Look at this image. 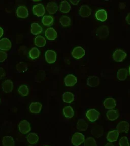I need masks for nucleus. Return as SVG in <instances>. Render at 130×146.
<instances>
[{
  "label": "nucleus",
  "mask_w": 130,
  "mask_h": 146,
  "mask_svg": "<svg viewBox=\"0 0 130 146\" xmlns=\"http://www.w3.org/2000/svg\"><path fill=\"white\" fill-rule=\"evenodd\" d=\"M96 33V35L99 39H106L109 34V29L106 25L101 26L97 29Z\"/></svg>",
  "instance_id": "f257e3e1"
},
{
  "label": "nucleus",
  "mask_w": 130,
  "mask_h": 146,
  "mask_svg": "<svg viewBox=\"0 0 130 146\" xmlns=\"http://www.w3.org/2000/svg\"><path fill=\"white\" fill-rule=\"evenodd\" d=\"M85 141V136L80 132H75L72 136L71 142L73 145L78 146L83 143Z\"/></svg>",
  "instance_id": "f03ea898"
},
{
  "label": "nucleus",
  "mask_w": 130,
  "mask_h": 146,
  "mask_svg": "<svg viewBox=\"0 0 130 146\" xmlns=\"http://www.w3.org/2000/svg\"><path fill=\"white\" fill-rule=\"evenodd\" d=\"M127 57L126 53L123 50L117 49L114 51L112 57L115 62H122Z\"/></svg>",
  "instance_id": "7ed1b4c3"
},
{
  "label": "nucleus",
  "mask_w": 130,
  "mask_h": 146,
  "mask_svg": "<svg viewBox=\"0 0 130 146\" xmlns=\"http://www.w3.org/2000/svg\"><path fill=\"white\" fill-rule=\"evenodd\" d=\"M100 113L94 109L89 110L86 113V117L90 122H94L99 118Z\"/></svg>",
  "instance_id": "20e7f679"
},
{
  "label": "nucleus",
  "mask_w": 130,
  "mask_h": 146,
  "mask_svg": "<svg viewBox=\"0 0 130 146\" xmlns=\"http://www.w3.org/2000/svg\"><path fill=\"white\" fill-rule=\"evenodd\" d=\"M33 12L38 17L43 16L45 13V7L42 4L35 5L33 7Z\"/></svg>",
  "instance_id": "39448f33"
},
{
  "label": "nucleus",
  "mask_w": 130,
  "mask_h": 146,
  "mask_svg": "<svg viewBox=\"0 0 130 146\" xmlns=\"http://www.w3.org/2000/svg\"><path fill=\"white\" fill-rule=\"evenodd\" d=\"M18 128L21 133L27 134L31 131L30 123L27 120H23L19 123Z\"/></svg>",
  "instance_id": "423d86ee"
},
{
  "label": "nucleus",
  "mask_w": 130,
  "mask_h": 146,
  "mask_svg": "<svg viewBox=\"0 0 130 146\" xmlns=\"http://www.w3.org/2000/svg\"><path fill=\"white\" fill-rule=\"evenodd\" d=\"M45 58L47 63L53 64L56 61L57 53L53 50H47L45 53Z\"/></svg>",
  "instance_id": "0eeeda50"
},
{
  "label": "nucleus",
  "mask_w": 130,
  "mask_h": 146,
  "mask_svg": "<svg viewBox=\"0 0 130 146\" xmlns=\"http://www.w3.org/2000/svg\"><path fill=\"white\" fill-rule=\"evenodd\" d=\"M85 54V51L81 47H76L73 49L72 52V55L75 59H81Z\"/></svg>",
  "instance_id": "6e6552de"
},
{
  "label": "nucleus",
  "mask_w": 130,
  "mask_h": 146,
  "mask_svg": "<svg viewBox=\"0 0 130 146\" xmlns=\"http://www.w3.org/2000/svg\"><path fill=\"white\" fill-rule=\"evenodd\" d=\"M16 15L19 18H25L29 16V11L25 6H19L16 9Z\"/></svg>",
  "instance_id": "1a4fd4ad"
},
{
  "label": "nucleus",
  "mask_w": 130,
  "mask_h": 146,
  "mask_svg": "<svg viewBox=\"0 0 130 146\" xmlns=\"http://www.w3.org/2000/svg\"><path fill=\"white\" fill-rule=\"evenodd\" d=\"M91 133L92 135L97 138L102 136L104 133V128L103 126L99 124H96L92 128Z\"/></svg>",
  "instance_id": "9d476101"
},
{
  "label": "nucleus",
  "mask_w": 130,
  "mask_h": 146,
  "mask_svg": "<svg viewBox=\"0 0 130 146\" xmlns=\"http://www.w3.org/2000/svg\"><path fill=\"white\" fill-rule=\"evenodd\" d=\"M12 47L11 41L6 38L0 40V50L2 51H8Z\"/></svg>",
  "instance_id": "9b49d317"
},
{
  "label": "nucleus",
  "mask_w": 130,
  "mask_h": 146,
  "mask_svg": "<svg viewBox=\"0 0 130 146\" xmlns=\"http://www.w3.org/2000/svg\"><path fill=\"white\" fill-rule=\"evenodd\" d=\"M45 36L48 40L53 41L57 38V32L53 27H49L46 30Z\"/></svg>",
  "instance_id": "f8f14e48"
},
{
  "label": "nucleus",
  "mask_w": 130,
  "mask_h": 146,
  "mask_svg": "<svg viewBox=\"0 0 130 146\" xmlns=\"http://www.w3.org/2000/svg\"><path fill=\"white\" fill-rule=\"evenodd\" d=\"M77 82V78L72 74L68 75L65 78L64 82L66 86L67 87L73 86Z\"/></svg>",
  "instance_id": "ddd939ff"
},
{
  "label": "nucleus",
  "mask_w": 130,
  "mask_h": 146,
  "mask_svg": "<svg viewBox=\"0 0 130 146\" xmlns=\"http://www.w3.org/2000/svg\"><path fill=\"white\" fill-rule=\"evenodd\" d=\"M91 10L89 6L87 5H83L80 7L79 10V14L80 16L83 18L88 17L91 15Z\"/></svg>",
  "instance_id": "4468645a"
},
{
  "label": "nucleus",
  "mask_w": 130,
  "mask_h": 146,
  "mask_svg": "<svg viewBox=\"0 0 130 146\" xmlns=\"http://www.w3.org/2000/svg\"><path fill=\"white\" fill-rule=\"evenodd\" d=\"M130 128V124L128 122L125 121H121L117 125V130L119 132L128 133Z\"/></svg>",
  "instance_id": "2eb2a0df"
},
{
  "label": "nucleus",
  "mask_w": 130,
  "mask_h": 146,
  "mask_svg": "<svg viewBox=\"0 0 130 146\" xmlns=\"http://www.w3.org/2000/svg\"><path fill=\"white\" fill-rule=\"evenodd\" d=\"M3 91L6 93H9L12 91L13 89V83L11 80H7L5 81L2 85Z\"/></svg>",
  "instance_id": "dca6fc26"
},
{
  "label": "nucleus",
  "mask_w": 130,
  "mask_h": 146,
  "mask_svg": "<svg viewBox=\"0 0 130 146\" xmlns=\"http://www.w3.org/2000/svg\"><path fill=\"white\" fill-rule=\"evenodd\" d=\"M42 105L39 102L31 103L29 107L30 112L34 114H38L41 112Z\"/></svg>",
  "instance_id": "f3484780"
},
{
  "label": "nucleus",
  "mask_w": 130,
  "mask_h": 146,
  "mask_svg": "<svg viewBox=\"0 0 130 146\" xmlns=\"http://www.w3.org/2000/svg\"><path fill=\"white\" fill-rule=\"evenodd\" d=\"M96 18L101 22H104L107 19V13L104 9H100L96 12Z\"/></svg>",
  "instance_id": "a211bd4d"
},
{
  "label": "nucleus",
  "mask_w": 130,
  "mask_h": 146,
  "mask_svg": "<svg viewBox=\"0 0 130 146\" xmlns=\"http://www.w3.org/2000/svg\"><path fill=\"white\" fill-rule=\"evenodd\" d=\"M104 106L107 109H112L117 106V103L114 98H109L104 100Z\"/></svg>",
  "instance_id": "6ab92c4d"
},
{
  "label": "nucleus",
  "mask_w": 130,
  "mask_h": 146,
  "mask_svg": "<svg viewBox=\"0 0 130 146\" xmlns=\"http://www.w3.org/2000/svg\"><path fill=\"white\" fill-rule=\"evenodd\" d=\"M46 9L50 14H54L58 10V6L55 2H50L47 5Z\"/></svg>",
  "instance_id": "aec40b11"
},
{
  "label": "nucleus",
  "mask_w": 130,
  "mask_h": 146,
  "mask_svg": "<svg viewBox=\"0 0 130 146\" xmlns=\"http://www.w3.org/2000/svg\"><path fill=\"white\" fill-rule=\"evenodd\" d=\"M119 135V132L118 130H112L108 132L107 135V139L109 142H114L117 141Z\"/></svg>",
  "instance_id": "412c9836"
},
{
  "label": "nucleus",
  "mask_w": 130,
  "mask_h": 146,
  "mask_svg": "<svg viewBox=\"0 0 130 146\" xmlns=\"http://www.w3.org/2000/svg\"><path fill=\"white\" fill-rule=\"evenodd\" d=\"M100 83V80L98 77L95 76H89L88 79H87V85L91 87L97 86H98Z\"/></svg>",
  "instance_id": "4be33fe9"
},
{
  "label": "nucleus",
  "mask_w": 130,
  "mask_h": 146,
  "mask_svg": "<svg viewBox=\"0 0 130 146\" xmlns=\"http://www.w3.org/2000/svg\"><path fill=\"white\" fill-rule=\"evenodd\" d=\"M42 31H43L42 27H41L38 23H32L31 32L32 34L34 35H39L41 34Z\"/></svg>",
  "instance_id": "5701e85b"
},
{
  "label": "nucleus",
  "mask_w": 130,
  "mask_h": 146,
  "mask_svg": "<svg viewBox=\"0 0 130 146\" xmlns=\"http://www.w3.org/2000/svg\"><path fill=\"white\" fill-rule=\"evenodd\" d=\"M71 6L67 1H62L59 7V10L63 13H68L71 10Z\"/></svg>",
  "instance_id": "b1692460"
},
{
  "label": "nucleus",
  "mask_w": 130,
  "mask_h": 146,
  "mask_svg": "<svg viewBox=\"0 0 130 146\" xmlns=\"http://www.w3.org/2000/svg\"><path fill=\"white\" fill-rule=\"evenodd\" d=\"M106 116L108 120L110 121H114L119 118V113L117 110H109L107 112Z\"/></svg>",
  "instance_id": "393cba45"
},
{
  "label": "nucleus",
  "mask_w": 130,
  "mask_h": 146,
  "mask_svg": "<svg viewBox=\"0 0 130 146\" xmlns=\"http://www.w3.org/2000/svg\"><path fill=\"white\" fill-rule=\"evenodd\" d=\"M128 70L126 68H120L117 73V77L120 81H124L128 76Z\"/></svg>",
  "instance_id": "a878e982"
},
{
  "label": "nucleus",
  "mask_w": 130,
  "mask_h": 146,
  "mask_svg": "<svg viewBox=\"0 0 130 146\" xmlns=\"http://www.w3.org/2000/svg\"><path fill=\"white\" fill-rule=\"evenodd\" d=\"M63 114L67 118L71 119L74 115V111L71 106H67L63 109Z\"/></svg>",
  "instance_id": "bb28decb"
},
{
  "label": "nucleus",
  "mask_w": 130,
  "mask_h": 146,
  "mask_svg": "<svg viewBox=\"0 0 130 146\" xmlns=\"http://www.w3.org/2000/svg\"><path fill=\"white\" fill-rule=\"evenodd\" d=\"M27 141L30 143V144H36L37 143L39 140V137L38 135H37L35 133H30L29 135H27Z\"/></svg>",
  "instance_id": "cd10ccee"
},
{
  "label": "nucleus",
  "mask_w": 130,
  "mask_h": 146,
  "mask_svg": "<svg viewBox=\"0 0 130 146\" xmlns=\"http://www.w3.org/2000/svg\"><path fill=\"white\" fill-rule=\"evenodd\" d=\"M62 98L64 102L71 103L74 100V95L70 92H66L63 94Z\"/></svg>",
  "instance_id": "c85d7f7f"
},
{
  "label": "nucleus",
  "mask_w": 130,
  "mask_h": 146,
  "mask_svg": "<svg viewBox=\"0 0 130 146\" xmlns=\"http://www.w3.org/2000/svg\"><path fill=\"white\" fill-rule=\"evenodd\" d=\"M34 43L35 45L39 47H43L46 44L45 38L41 36H38L35 38Z\"/></svg>",
  "instance_id": "c756f323"
},
{
  "label": "nucleus",
  "mask_w": 130,
  "mask_h": 146,
  "mask_svg": "<svg viewBox=\"0 0 130 146\" xmlns=\"http://www.w3.org/2000/svg\"><path fill=\"white\" fill-rule=\"evenodd\" d=\"M3 146H14L15 143L13 138L10 136H5L2 141Z\"/></svg>",
  "instance_id": "7c9ffc66"
},
{
  "label": "nucleus",
  "mask_w": 130,
  "mask_h": 146,
  "mask_svg": "<svg viewBox=\"0 0 130 146\" xmlns=\"http://www.w3.org/2000/svg\"><path fill=\"white\" fill-rule=\"evenodd\" d=\"M76 127L80 131H84L87 130L88 128V124L83 119H79L77 123Z\"/></svg>",
  "instance_id": "2f4dec72"
},
{
  "label": "nucleus",
  "mask_w": 130,
  "mask_h": 146,
  "mask_svg": "<svg viewBox=\"0 0 130 146\" xmlns=\"http://www.w3.org/2000/svg\"><path fill=\"white\" fill-rule=\"evenodd\" d=\"M42 22L44 25L46 27H50L53 23L54 18H53L52 16L46 15L44 16L42 18Z\"/></svg>",
  "instance_id": "473e14b6"
},
{
  "label": "nucleus",
  "mask_w": 130,
  "mask_h": 146,
  "mask_svg": "<svg viewBox=\"0 0 130 146\" xmlns=\"http://www.w3.org/2000/svg\"><path fill=\"white\" fill-rule=\"evenodd\" d=\"M29 54L31 59H36L39 57L40 54V51L36 47H33L29 51Z\"/></svg>",
  "instance_id": "72a5a7b5"
},
{
  "label": "nucleus",
  "mask_w": 130,
  "mask_h": 146,
  "mask_svg": "<svg viewBox=\"0 0 130 146\" xmlns=\"http://www.w3.org/2000/svg\"><path fill=\"white\" fill-rule=\"evenodd\" d=\"M59 21L61 25L64 27L70 25L71 23V18L67 16H63L59 18Z\"/></svg>",
  "instance_id": "f704fd0d"
},
{
  "label": "nucleus",
  "mask_w": 130,
  "mask_h": 146,
  "mask_svg": "<svg viewBox=\"0 0 130 146\" xmlns=\"http://www.w3.org/2000/svg\"><path fill=\"white\" fill-rule=\"evenodd\" d=\"M16 69L19 73H24L27 70V64L23 62H19L16 65Z\"/></svg>",
  "instance_id": "c9c22d12"
},
{
  "label": "nucleus",
  "mask_w": 130,
  "mask_h": 146,
  "mask_svg": "<svg viewBox=\"0 0 130 146\" xmlns=\"http://www.w3.org/2000/svg\"><path fill=\"white\" fill-rule=\"evenodd\" d=\"M18 91L19 94H20L21 96H25L28 95L29 90L28 87L26 85H22L19 87Z\"/></svg>",
  "instance_id": "e433bc0d"
},
{
  "label": "nucleus",
  "mask_w": 130,
  "mask_h": 146,
  "mask_svg": "<svg viewBox=\"0 0 130 146\" xmlns=\"http://www.w3.org/2000/svg\"><path fill=\"white\" fill-rule=\"evenodd\" d=\"M84 146H97V144L93 137H89L84 141Z\"/></svg>",
  "instance_id": "4c0bfd02"
},
{
  "label": "nucleus",
  "mask_w": 130,
  "mask_h": 146,
  "mask_svg": "<svg viewBox=\"0 0 130 146\" xmlns=\"http://www.w3.org/2000/svg\"><path fill=\"white\" fill-rule=\"evenodd\" d=\"M119 146H130L128 138L126 137H121L119 141Z\"/></svg>",
  "instance_id": "58836bf2"
},
{
  "label": "nucleus",
  "mask_w": 130,
  "mask_h": 146,
  "mask_svg": "<svg viewBox=\"0 0 130 146\" xmlns=\"http://www.w3.org/2000/svg\"><path fill=\"white\" fill-rule=\"evenodd\" d=\"M7 53L5 52L4 51L0 50V62H4L5 60L7 59Z\"/></svg>",
  "instance_id": "ea45409f"
},
{
  "label": "nucleus",
  "mask_w": 130,
  "mask_h": 146,
  "mask_svg": "<svg viewBox=\"0 0 130 146\" xmlns=\"http://www.w3.org/2000/svg\"><path fill=\"white\" fill-rule=\"evenodd\" d=\"M5 76H6V72L5 71L4 69L2 67H0V80H2Z\"/></svg>",
  "instance_id": "a19ab883"
},
{
  "label": "nucleus",
  "mask_w": 130,
  "mask_h": 146,
  "mask_svg": "<svg viewBox=\"0 0 130 146\" xmlns=\"http://www.w3.org/2000/svg\"><path fill=\"white\" fill-rule=\"evenodd\" d=\"M126 21L127 23H128V24L130 25V12L129 13L127 16H126Z\"/></svg>",
  "instance_id": "79ce46f5"
},
{
  "label": "nucleus",
  "mask_w": 130,
  "mask_h": 146,
  "mask_svg": "<svg viewBox=\"0 0 130 146\" xmlns=\"http://www.w3.org/2000/svg\"><path fill=\"white\" fill-rule=\"evenodd\" d=\"M70 2L74 5H77L78 4L79 2V0H70Z\"/></svg>",
  "instance_id": "37998d69"
},
{
  "label": "nucleus",
  "mask_w": 130,
  "mask_h": 146,
  "mask_svg": "<svg viewBox=\"0 0 130 146\" xmlns=\"http://www.w3.org/2000/svg\"><path fill=\"white\" fill-rule=\"evenodd\" d=\"M3 34H4V30L2 27H0V38H1L3 36Z\"/></svg>",
  "instance_id": "c03bdc74"
},
{
  "label": "nucleus",
  "mask_w": 130,
  "mask_h": 146,
  "mask_svg": "<svg viewBox=\"0 0 130 146\" xmlns=\"http://www.w3.org/2000/svg\"><path fill=\"white\" fill-rule=\"evenodd\" d=\"M105 146H114V145L111 143H108L107 144H106Z\"/></svg>",
  "instance_id": "a18cd8bd"
},
{
  "label": "nucleus",
  "mask_w": 130,
  "mask_h": 146,
  "mask_svg": "<svg viewBox=\"0 0 130 146\" xmlns=\"http://www.w3.org/2000/svg\"><path fill=\"white\" fill-rule=\"evenodd\" d=\"M33 1H34V2H39V1H40V0H37V1H36V0H34Z\"/></svg>",
  "instance_id": "49530a36"
},
{
  "label": "nucleus",
  "mask_w": 130,
  "mask_h": 146,
  "mask_svg": "<svg viewBox=\"0 0 130 146\" xmlns=\"http://www.w3.org/2000/svg\"><path fill=\"white\" fill-rule=\"evenodd\" d=\"M129 73H130V66L129 67Z\"/></svg>",
  "instance_id": "de8ad7c7"
},
{
  "label": "nucleus",
  "mask_w": 130,
  "mask_h": 146,
  "mask_svg": "<svg viewBox=\"0 0 130 146\" xmlns=\"http://www.w3.org/2000/svg\"></svg>",
  "instance_id": "09e8293b"
},
{
  "label": "nucleus",
  "mask_w": 130,
  "mask_h": 146,
  "mask_svg": "<svg viewBox=\"0 0 130 146\" xmlns=\"http://www.w3.org/2000/svg\"></svg>",
  "instance_id": "8fccbe9b"
}]
</instances>
